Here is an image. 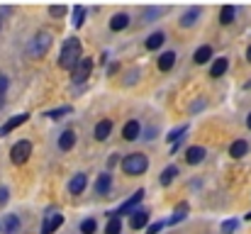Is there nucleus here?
I'll use <instances>...</instances> for the list:
<instances>
[{"label":"nucleus","mask_w":251,"mask_h":234,"mask_svg":"<svg viewBox=\"0 0 251 234\" xmlns=\"http://www.w3.org/2000/svg\"><path fill=\"white\" fill-rule=\"evenodd\" d=\"M81 39H76V37H71V39H66L64 42V49H61V54H59V66L61 69H76L78 66V61L83 59L81 56Z\"/></svg>","instance_id":"1"},{"label":"nucleus","mask_w":251,"mask_h":234,"mask_svg":"<svg viewBox=\"0 0 251 234\" xmlns=\"http://www.w3.org/2000/svg\"><path fill=\"white\" fill-rule=\"evenodd\" d=\"M149 168V158L144 154H129L122 158V171L127 176H142Z\"/></svg>","instance_id":"2"},{"label":"nucleus","mask_w":251,"mask_h":234,"mask_svg":"<svg viewBox=\"0 0 251 234\" xmlns=\"http://www.w3.org/2000/svg\"><path fill=\"white\" fill-rule=\"evenodd\" d=\"M49 47H51V37H49V34H37V37L27 44V52H29L34 59H39V56H44V54L49 52Z\"/></svg>","instance_id":"3"},{"label":"nucleus","mask_w":251,"mask_h":234,"mask_svg":"<svg viewBox=\"0 0 251 234\" xmlns=\"http://www.w3.org/2000/svg\"><path fill=\"white\" fill-rule=\"evenodd\" d=\"M29 156H32V144H29L27 139H20V142L10 149V158H12L15 166H22Z\"/></svg>","instance_id":"4"},{"label":"nucleus","mask_w":251,"mask_h":234,"mask_svg":"<svg viewBox=\"0 0 251 234\" xmlns=\"http://www.w3.org/2000/svg\"><path fill=\"white\" fill-rule=\"evenodd\" d=\"M90 71H93V59H88L83 56L81 61H78V66L71 71V78H74V83H83L85 78H90Z\"/></svg>","instance_id":"5"},{"label":"nucleus","mask_w":251,"mask_h":234,"mask_svg":"<svg viewBox=\"0 0 251 234\" xmlns=\"http://www.w3.org/2000/svg\"><path fill=\"white\" fill-rule=\"evenodd\" d=\"M144 195H147L144 190H137V193H134L129 200H125V203L120 205V210H117V212H112V215H132V212H134V208L142 203V198H144Z\"/></svg>","instance_id":"6"},{"label":"nucleus","mask_w":251,"mask_h":234,"mask_svg":"<svg viewBox=\"0 0 251 234\" xmlns=\"http://www.w3.org/2000/svg\"><path fill=\"white\" fill-rule=\"evenodd\" d=\"M27 117H29L27 112H25V115H15V117H10V120H7V122L0 127V137H7L12 130H17L20 125H25V122H27Z\"/></svg>","instance_id":"7"},{"label":"nucleus","mask_w":251,"mask_h":234,"mask_svg":"<svg viewBox=\"0 0 251 234\" xmlns=\"http://www.w3.org/2000/svg\"><path fill=\"white\" fill-rule=\"evenodd\" d=\"M149 225V212L147 210H134L132 217H129V227L132 230H144Z\"/></svg>","instance_id":"8"},{"label":"nucleus","mask_w":251,"mask_h":234,"mask_svg":"<svg viewBox=\"0 0 251 234\" xmlns=\"http://www.w3.org/2000/svg\"><path fill=\"white\" fill-rule=\"evenodd\" d=\"M139 134H142V125H139L137 120H129V122L125 125V130H122V137H125L127 142H134V139H139Z\"/></svg>","instance_id":"9"},{"label":"nucleus","mask_w":251,"mask_h":234,"mask_svg":"<svg viewBox=\"0 0 251 234\" xmlns=\"http://www.w3.org/2000/svg\"><path fill=\"white\" fill-rule=\"evenodd\" d=\"M200 15H202L200 7H188V10L183 12V17H180V27H193V25L198 22Z\"/></svg>","instance_id":"10"},{"label":"nucleus","mask_w":251,"mask_h":234,"mask_svg":"<svg viewBox=\"0 0 251 234\" xmlns=\"http://www.w3.org/2000/svg\"><path fill=\"white\" fill-rule=\"evenodd\" d=\"M85 185H88V176L85 173H76L74 178H71V183H69V190L74 193V195H78V193H83Z\"/></svg>","instance_id":"11"},{"label":"nucleus","mask_w":251,"mask_h":234,"mask_svg":"<svg viewBox=\"0 0 251 234\" xmlns=\"http://www.w3.org/2000/svg\"><path fill=\"white\" fill-rule=\"evenodd\" d=\"M110 132H112V122H110V120H100V122L95 125V139H98V142H105V139L110 137Z\"/></svg>","instance_id":"12"},{"label":"nucleus","mask_w":251,"mask_h":234,"mask_svg":"<svg viewBox=\"0 0 251 234\" xmlns=\"http://www.w3.org/2000/svg\"><path fill=\"white\" fill-rule=\"evenodd\" d=\"M61 222H64V215H51V217H47L44 225H42V234H51L54 230L61 227Z\"/></svg>","instance_id":"13"},{"label":"nucleus","mask_w":251,"mask_h":234,"mask_svg":"<svg viewBox=\"0 0 251 234\" xmlns=\"http://www.w3.org/2000/svg\"><path fill=\"white\" fill-rule=\"evenodd\" d=\"M74 144H76V132H74V130H66V132L59 137V149H61V152H69V149H74Z\"/></svg>","instance_id":"14"},{"label":"nucleus","mask_w":251,"mask_h":234,"mask_svg":"<svg viewBox=\"0 0 251 234\" xmlns=\"http://www.w3.org/2000/svg\"><path fill=\"white\" fill-rule=\"evenodd\" d=\"M202 158H205V149H202V147H190V149L185 152V161H188L190 166L200 163Z\"/></svg>","instance_id":"15"},{"label":"nucleus","mask_w":251,"mask_h":234,"mask_svg":"<svg viewBox=\"0 0 251 234\" xmlns=\"http://www.w3.org/2000/svg\"><path fill=\"white\" fill-rule=\"evenodd\" d=\"M129 25V15H125V12H117L112 20H110V29L112 32H120V29H125Z\"/></svg>","instance_id":"16"},{"label":"nucleus","mask_w":251,"mask_h":234,"mask_svg":"<svg viewBox=\"0 0 251 234\" xmlns=\"http://www.w3.org/2000/svg\"><path fill=\"white\" fill-rule=\"evenodd\" d=\"M247 152H249V144H247L244 139H237V142H232V147H229V156H234V158L247 156Z\"/></svg>","instance_id":"17"},{"label":"nucleus","mask_w":251,"mask_h":234,"mask_svg":"<svg viewBox=\"0 0 251 234\" xmlns=\"http://www.w3.org/2000/svg\"><path fill=\"white\" fill-rule=\"evenodd\" d=\"M210 59H212V47H207V44L200 47V49L193 54V61H195V64H207Z\"/></svg>","instance_id":"18"},{"label":"nucleus","mask_w":251,"mask_h":234,"mask_svg":"<svg viewBox=\"0 0 251 234\" xmlns=\"http://www.w3.org/2000/svg\"><path fill=\"white\" fill-rule=\"evenodd\" d=\"M227 69H229V61L227 59H217L215 64H212V69H210V76L212 78H220L227 74Z\"/></svg>","instance_id":"19"},{"label":"nucleus","mask_w":251,"mask_h":234,"mask_svg":"<svg viewBox=\"0 0 251 234\" xmlns=\"http://www.w3.org/2000/svg\"><path fill=\"white\" fill-rule=\"evenodd\" d=\"M110 185H112V178H110V173H102V176H98V181H95V190H98L100 195H105V193L110 190Z\"/></svg>","instance_id":"20"},{"label":"nucleus","mask_w":251,"mask_h":234,"mask_svg":"<svg viewBox=\"0 0 251 234\" xmlns=\"http://www.w3.org/2000/svg\"><path fill=\"white\" fill-rule=\"evenodd\" d=\"M173 64H176V54H173V52H164V54L159 56V69H161V71H171Z\"/></svg>","instance_id":"21"},{"label":"nucleus","mask_w":251,"mask_h":234,"mask_svg":"<svg viewBox=\"0 0 251 234\" xmlns=\"http://www.w3.org/2000/svg\"><path fill=\"white\" fill-rule=\"evenodd\" d=\"M164 42H166V34H164V32H154V34L147 39V49H149V52H154V49H159Z\"/></svg>","instance_id":"22"},{"label":"nucleus","mask_w":251,"mask_h":234,"mask_svg":"<svg viewBox=\"0 0 251 234\" xmlns=\"http://www.w3.org/2000/svg\"><path fill=\"white\" fill-rule=\"evenodd\" d=\"M176 176H178V168H176V166H168V168H164V171H161L159 183H161V185H171Z\"/></svg>","instance_id":"23"},{"label":"nucleus","mask_w":251,"mask_h":234,"mask_svg":"<svg viewBox=\"0 0 251 234\" xmlns=\"http://www.w3.org/2000/svg\"><path fill=\"white\" fill-rule=\"evenodd\" d=\"M234 15H237V7H234V5H225L222 12H220V22H222V25H229V22L234 20Z\"/></svg>","instance_id":"24"},{"label":"nucleus","mask_w":251,"mask_h":234,"mask_svg":"<svg viewBox=\"0 0 251 234\" xmlns=\"http://www.w3.org/2000/svg\"><path fill=\"white\" fill-rule=\"evenodd\" d=\"M17 230H20L17 215H5V234H17Z\"/></svg>","instance_id":"25"},{"label":"nucleus","mask_w":251,"mask_h":234,"mask_svg":"<svg viewBox=\"0 0 251 234\" xmlns=\"http://www.w3.org/2000/svg\"><path fill=\"white\" fill-rule=\"evenodd\" d=\"M105 234H122V220H120L117 215L110 217V222H107V227H105Z\"/></svg>","instance_id":"26"},{"label":"nucleus","mask_w":251,"mask_h":234,"mask_svg":"<svg viewBox=\"0 0 251 234\" xmlns=\"http://www.w3.org/2000/svg\"><path fill=\"white\" fill-rule=\"evenodd\" d=\"M185 212H188V205H185V203H180V205L176 208V212H173V217L168 220V225H178L180 220H185Z\"/></svg>","instance_id":"27"},{"label":"nucleus","mask_w":251,"mask_h":234,"mask_svg":"<svg viewBox=\"0 0 251 234\" xmlns=\"http://www.w3.org/2000/svg\"><path fill=\"white\" fill-rule=\"evenodd\" d=\"M74 107L71 105H64V107H56V110H49V112H44V117H51V120H59V117H64V115H69Z\"/></svg>","instance_id":"28"},{"label":"nucleus","mask_w":251,"mask_h":234,"mask_svg":"<svg viewBox=\"0 0 251 234\" xmlns=\"http://www.w3.org/2000/svg\"><path fill=\"white\" fill-rule=\"evenodd\" d=\"M185 130H188V125H180V127H176V130H171L168 132V142H173V144H178V139H183V134H185Z\"/></svg>","instance_id":"29"},{"label":"nucleus","mask_w":251,"mask_h":234,"mask_svg":"<svg viewBox=\"0 0 251 234\" xmlns=\"http://www.w3.org/2000/svg\"><path fill=\"white\" fill-rule=\"evenodd\" d=\"M83 20H85V7L76 5L74 7V27H83Z\"/></svg>","instance_id":"30"},{"label":"nucleus","mask_w":251,"mask_h":234,"mask_svg":"<svg viewBox=\"0 0 251 234\" xmlns=\"http://www.w3.org/2000/svg\"><path fill=\"white\" fill-rule=\"evenodd\" d=\"M98 230V222L95 220H85V222H81V232L83 234H93Z\"/></svg>","instance_id":"31"},{"label":"nucleus","mask_w":251,"mask_h":234,"mask_svg":"<svg viewBox=\"0 0 251 234\" xmlns=\"http://www.w3.org/2000/svg\"><path fill=\"white\" fill-rule=\"evenodd\" d=\"M161 12H164L161 7H149V10H144V20L147 22H154V17H159Z\"/></svg>","instance_id":"32"},{"label":"nucleus","mask_w":251,"mask_h":234,"mask_svg":"<svg viewBox=\"0 0 251 234\" xmlns=\"http://www.w3.org/2000/svg\"><path fill=\"white\" fill-rule=\"evenodd\" d=\"M237 227H239L237 220H227V222H222V234H232Z\"/></svg>","instance_id":"33"},{"label":"nucleus","mask_w":251,"mask_h":234,"mask_svg":"<svg viewBox=\"0 0 251 234\" xmlns=\"http://www.w3.org/2000/svg\"><path fill=\"white\" fill-rule=\"evenodd\" d=\"M49 12H51L54 17H64V15H66V5H51Z\"/></svg>","instance_id":"34"},{"label":"nucleus","mask_w":251,"mask_h":234,"mask_svg":"<svg viewBox=\"0 0 251 234\" xmlns=\"http://www.w3.org/2000/svg\"><path fill=\"white\" fill-rule=\"evenodd\" d=\"M161 230H164V222H154V225L147 227V234H159Z\"/></svg>","instance_id":"35"},{"label":"nucleus","mask_w":251,"mask_h":234,"mask_svg":"<svg viewBox=\"0 0 251 234\" xmlns=\"http://www.w3.org/2000/svg\"><path fill=\"white\" fill-rule=\"evenodd\" d=\"M5 90H7V78H5L2 74H0V98L5 95Z\"/></svg>","instance_id":"36"},{"label":"nucleus","mask_w":251,"mask_h":234,"mask_svg":"<svg viewBox=\"0 0 251 234\" xmlns=\"http://www.w3.org/2000/svg\"><path fill=\"white\" fill-rule=\"evenodd\" d=\"M7 200V188H0V203Z\"/></svg>","instance_id":"37"},{"label":"nucleus","mask_w":251,"mask_h":234,"mask_svg":"<svg viewBox=\"0 0 251 234\" xmlns=\"http://www.w3.org/2000/svg\"><path fill=\"white\" fill-rule=\"evenodd\" d=\"M247 61H251V47L247 49Z\"/></svg>","instance_id":"38"},{"label":"nucleus","mask_w":251,"mask_h":234,"mask_svg":"<svg viewBox=\"0 0 251 234\" xmlns=\"http://www.w3.org/2000/svg\"><path fill=\"white\" fill-rule=\"evenodd\" d=\"M247 127L251 130V112H249V117H247Z\"/></svg>","instance_id":"39"},{"label":"nucleus","mask_w":251,"mask_h":234,"mask_svg":"<svg viewBox=\"0 0 251 234\" xmlns=\"http://www.w3.org/2000/svg\"><path fill=\"white\" fill-rule=\"evenodd\" d=\"M244 88H251V80H247V83H244Z\"/></svg>","instance_id":"40"},{"label":"nucleus","mask_w":251,"mask_h":234,"mask_svg":"<svg viewBox=\"0 0 251 234\" xmlns=\"http://www.w3.org/2000/svg\"><path fill=\"white\" fill-rule=\"evenodd\" d=\"M247 220H251V212H249V215H247Z\"/></svg>","instance_id":"41"},{"label":"nucleus","mask_w":251,"mask_h":234,"mask_svg":"<svg viewBox=\"0 0 251 234\" xmlns=\"http://www.w3.org/2000/svg\"><path fill=\"white\" fill-rule=\"evenodd\" d=\"M0 105H2V98H0Z\"/></svg>","instance_id":"42"},{"label":"nucleus","mask_w":251,"mask_h":234,"mask_svg":"<svg viewBox=\"0 0 251 234\" xmlns=\"http://www.w3.org/2000/svg\"><path fill=\"white\" fill-rule=\"evenodd\" d=\"M0 27H2V20H0Z\"/></svg>","instance_id":"43"},{"label":"nucleus","mask_w":251,"mask_h":234,"mask_svg":"<svg viewBox=\"0 0 251 234\" xmlns=\"http://www.w3.org/2000/svg\"><path fill=\"white\" fill-rule=\"evenodd\" d=\"M0 230H2V227H0Z\"/></svg>","instance_id":"44"}]
</instances>
